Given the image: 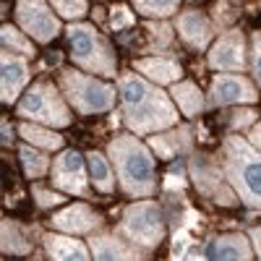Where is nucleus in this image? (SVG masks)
Masks as SVG:
<instances>
[{"mask_svg":"<svg viewBox=\"0 0 261 261\" xmlns=\"http://www.w3.org/2000/svg\"><path fill=\"white\" fill-rule=\"evenodd\" d=\"M251 241H253V246H256V253L261 256V227H253V230H251Z\"/></svg>","mask_w":261,"mask_h":261,"instance_id":"obj_35","label":"nucleus"},{"mask_svg":"<svg viewBox=\"0 0 261 261\" xmlns=\"http://www.w3.org/2000/svg\"><path fill=\"white\" fill-rule=\"evenodd\" d=\"M60 86L63 94L79 113H105L110 110L115 102V89L110 84H102L97 79H89L79 71H63L60 73Z\"/></svg>","mask_w":261,"mask_h":261,"instance_id":"obj_4","label":"nucleus"},{"mask_svg":"<svg viewBox=\"0 0 261 261\" xmlns=\"http://www.w3.org/2000/svg\"><path fill=\"white\" fill-rule=\"evenodd\" d=\"M209 258H251V243L246 241V235H222L212 243Z\"/></svg>","mask_w":261,"mask_h":261,"instance_id":"obj_20","label":"nucleus"},{"mask_svg":"<svg viewBox=\"0 0 261 261\" xmlns=\"http://www.w3.org/2000/svg\"><path fill=\"white\" fill-rule=\"evenodd\" d=\"M209 65L217 71H243L246 68V53H243V37L238 32H227L209 53Z\"/></svg>","mask_w":261,"mask_h":261,"instance_id":"obj_12","label":"nucleus"},{"mask_svg":"<svg viewBox=\"0 0 261 261\" xmlns=\"http://www.w3.org/2000/svg\"><path fill=\"white\" fill-rule=\"evenodd\" d=\"M241 102H256V89L241 76H217L209 89V105H241Z\"/></svg>","mask_w":261,"mask_h":261,"instance_id":"obj_11","label":"nucleus"},{"mask_svg":"<svg viewBox=\"0 0 261 261\" xmlns=\"http://www.w3.org/2000/svg\"><path fill=\"white\" fill-rule=\"evenodd\" d=\"M89 170H92V180H94L97 191H102V193H113L115 191L110 165H107V160L99 154V151H92L89 154Z\"/></svg>","mask_w":261,"mask_h":261,"instance_id":"obj_24","label":"nucleus"},{"mask_svg":"<svg viewBox=\"0 0 261 261\" xmlns=\"http://www.w3.org/2000/svg\"><path fill=\"white\" fill-rule=\"evenodd\" d=\"M149 29H151V34H154V45H157V47H167V45H170L172 32H170L167 24H151Z\"/></svg>","mask_w":261,"mask_h":261,"instance_id":"obj_31","label":"nucleus"},{"mask_svg":"<svg viewBox=\"0 0 261 261\" xmlns=\"http://www.w3.org/2000/svg\"><path fill=\"white\" fill-rule=\"evenodd\" d=\"M50 3L55 6L58 16L71 18V21L86 16V11H89V8H86V0H50Z\"/></svg>","mask_w":261,"mask_h":261,"instance_id":"obj_28","label":"nucleus"},{"mask_svg":"<svg viewBox=\"0 0 261 261\" xmlns=\"http://www.w3.org/2000/svg\"><path fill=\"white\" fill-rule=\"evenodd\" d=\"M0 34H3V47H6V50H11V53H18V55H34L32 42H29L24 34H21L16 27L6 24Z\"/></svg>","mask_w":261,"mask_h":261,"instance_id":"obj_27","label":"nucleus"},{"mask_svg":"<svg viewBox=\"0 0 261 261\" xmlns=\"http://www.w3.org/2000/svg\"><path fill=\"white\" fill-rule=\"evenodd\" d=\"M178 32L186 45H191L196 50H204L212 42V24L199 11H183L178 16Z\"/></svg>","mask_w":261,"mask_h":261,"instance_id":"obj_15","label":"nucleus"},{"mask_svg":"<svg viewBox=\"0 0 261 261\" xmlns=\"http://www.w3.org/2000/svg\"><path fill=\"white\" fill-rule=\"evenodd\" d=\"M68 39L73 47V60L81 68L102 73V76H115V58L110 45L97 34L94 27L89 24H73L68 29Z\"/></svg>","mask_w":261,"mask_h":261,"instance_id":"obj_5","label":"nucleus"},{"mask_svg":"<svg viewBox=\"0 0 261 261\" xmlns=\"http://www.w3.org/2000/svg\"><path fill=\"white\" fill-rule=\"evenodd\" d=\"M110 157L115 162V172L120 188L128 196H151L157 188V178H154V160H151L149 149L134 139V136H118L110 141Z\"/></svg>","mask_w":261,"mask_h":261,"instance_id":"obj_2","label":"nucleus"},{"mask_svg":"<svg viewBox=\"0 0 261 261\" xmlns=\"http://www.w3.org/2000/svg\"><path fill=\"white\" fill-rule=\"evenodd\" d=\"M120 99L125 123L136 134H157L178 123V110L172 107L170 97L136 73H123Z\"/></svg>","mask_w":261,"mask_h":261,"instance_id":"obj_1","label":"nucleus"},{"mask_svg":"<svg viewBox=\"0 0 261 261\" xmlns=\"http://www.w3.org/2000/svg\"><path fill=\"white\" fill-rule=\"evenodd\" d=\"M191 175H193V183L199 186V191L206 196V199H214L217 204H222V206H230L235 204V196L230 191V180L225 183V170L212 162L209 157H196L191 162Z\"/></svg>","mask_w":261,"mask_h":261,"instance_id":"obj_9","label":"nucleus"},{"mask_svg":"<svg viewBox=\"0 0 261 261\" xmlns=\"http://www.w3.org/2000/svg\"><path fill=\"white\" fill-rule=\"evenodd\" d=\"M0 243H3V253H8V256H13V253L24 256V253L32 251V246L24 238V232H21V227L11 220H3V238H0Z\"/></svg>","mask_w":261,"mask_h":261,"instance_id":"obj_23","label":"nucleus"},{"mask_svg":"<svg viewBox=\"0 0 261 261\" xmlns=\"http://www.w3.org/2000/svg\"><path fill=\"white\" fill-rule=\"evenodd\" d=\"M251 141H253V146H256V149H261V123L251 130Z\"/></svg>","mask_w":261,"mask_h":261,"instance_id":"obj_36","label":"nucleus"},{"mask_svg":"<svg viewBox=\"0 0 261 261\" xmlns=\"http://www.w3.org/2000/svg\"><path fill=\"white\" fill-rule=\"evenodd\" d=\"M225 172L238 199L261 209V154L241 136L225 139Z\"/></svg>","mask_w":261,"mask_h":261,"instance_id":"obj_3","label":"nucleus"},{"mask_svg":"<svg viewBox=\"0 0 261 261\" xmlns=\"http://www.w3.org/2000/svg\"><path fill=\"white\" fill-rule=\"evenodd\" d=\"M18 154H21V162H24V172H27L29 178H42V175L47 172L50 160L42 154V151H37V149H32V146H21Z\"/></svg>","mask_w":261,"mask_h":261,"instance_id":"obj_25","label":"nucleus"},{"mask_svg":"<svg viewBox=\"0 0 261 261\" xmlns=\"http://www.w3.org/2000/svg\"><path fill=\"white\" fill-rule=\"evenodd\" d=\"M120 232L128 238L130 243H136V246L157 248L162 243V238H165V222H162L160 204H154V201L130 204L123 212Z\"/></svg>","mask_w":261,"mask_h":261,"instance_id":"obj_7","label":"nucleus"},{"mask_svg":"<svg viewBox=\"0 0 261 261\" xmlns=\"http://www.w3.org/2000/svg\"><path fill=\"white\" fill-rule=\"evenodd\" d=\"M32 193H34V201H37L42 209L55 206V204H63V196H60V193H55V191H47L45 186H37V183H34Z\"/></svg>","mask_w":261,"mask_h":261,"instance_id":"obj_29","label":"nucleus"},{"mask_svg":"<svg viewBox=\"0 0 261 261\" xmlns=\"http://www.w3.org/2000/svg\"><path fill=\"white\" fill-rule=\"evenodd\" d=\"M253 73L261 84V32L253 34Z\"/></svg>","mask_w":261,"mask_h":261,"instance_id":"obj_32","label":"nucleus"},{"mask_svg":"<svg viewBox=\"0 0 261 261\" xmlns=\"http://www.w3.org/2000/svg\"><path fill=\"white\" fill-rule=\"evenodd\" d=\"M13 144V130H11V123L3 120V146H11Z\"/></svg>","mask_w":261,"mask_h":261,"instance_id":"obj_34","label":"nucleus"},{"mask_svg":"<svg viewBox=\"0 0 261 261\" xmlns=\"http://www.w3.org/2000/svg\"><path fill=\"white\" fill-rule=\"evenodd\" d=\"M45 248H47L50 258H58V261H86L92 256L89 248H86L81 241L68 238V235H47Z\"/></svg>","mask_w":261,"mask_h":261,"instance_id":"obj_18","label":"nucleus"},{"mask_svg":"<svg viewBox=\"0 0 261 261\" xmlns=\"http://www.w3.org/2000/svg\"><path fill=\"white\" fill-rule=\"evenodd\" d=\"M18 134L24 136V141H29L39 149H60L63 146V139L55 134V130H47V128L34 125V123H21Z\"/></svg>","mask_w":261,"mask_h":261,"instance_id":"obj_22","label":"nucleus"},{"mask_svg":"<svg viewBox=\"0 0 261 261\" xmlns=\"http://www.w3.org/2000/svg\"><path fill=\"white\" fill-rule=\"evenodd\" d=\"M172 99L178 102V107L183 110V115L193 118L204 110V94L199 92V86L191 84V81H183V84H175L172 86Z\"/></svg>","mask_w":261,"mask_h":261,"instance_id":"obj_21","label":"nucleus"},{"mask_svg":"<svg viewBox=\"0 0 261 261\" xmlns=\"http://www.w3.org/2000/svg\"><path fill=\"white\" fill-rule=\"evenodd\" d=\"M16 18L24 27V32L29 37H34L37 42H50L58 37L60 32V21L53 16V11L47 8L45 0H18L16 3Z\"/></svg>","mask_w":261,"mask_h":261,"instance_id":"obj_8","label":"nucleus"},{"mask_svg":"<svg viewBox=\"0 0 261 261\" xmlns=\"http://www.w3.org/2000/svg\"><path fill=\"white\" fill-rule=\"evenodd\" d=\"M53 225L58 230H63V232L84 235V232H92L94 227H99L102 217L89 204H73V206H65L63 212H58L53 217Z\"/></svg>","mask_w":261,"mask_h":261,"instance_id":"obj_13","label":"nucleus"},{"mask_svg":"<svg viewBox=\"0 0 261 261\" xmlns=\"http://www.w3.org/2000/svg\"><path fill=\"white\" fill-rule=\"evenodd\" d=\"M136 71L144 73L154 84H172L175 79L183 76L180 63L172 58H141V60H136Z\"/></svg>","mask_w":261,"mask_h":261,"instance_id":"obj_16","label":"nucleus"},{"mask_svg":"<svg viewBox=\"0 0 261 261\" xmlns=\"http://www.w3.org/2000/svg\"><path fill=\"white\" fill-rule=\"evenodd\" d=\"M92 256L102 258V261H118V258H141V251L128 246L125 241L115 235H97L92 238Z\"/></svg>","mask_w":261,"mask_h":261,"instance_id":"obj_17","label":"nucleus"},{"mask_svg":"<svg viewBox=\"0 0 261 261\" xmlns=\"http://www.w3.org/2000/svg\"><path fill=\"white\" fill-rule=\"evenodd\" d=\"M253 120H256V113H253V110H246V113H235L232 120H230V125H232V128H246V125H251Z\"/></svg>","mask_w":261,"mask_h":261,"instance_id":"obj_33","label":"nucleus"},{"mask_svg":"<svg viewBox=\"0 0 261 261\" xmlns=\"http://www.w3.org/2000/svg\"><path fill=\"white\" fill-rule=\"evenodd\" d=\"M53 183L65 191L86 196V172H84V160L79 151H63L53 165Z\"/></svg>","mask_w":261,"mask_h":261,"instance_id":"obj_10","label":"nucleus"},{"mask_svg":"<svg viewBox=\"0 0 261 261\" xmlns=\"http://www.w3.org/2000/svg\"><path fill=\"white\" fill-rule=\"evenodd\" d=\"M134 24V16H130V11L125 8V6H115L113 8V29H125V27H130Z\"/></svg>","mask_w":261,"mask_h":261,"instance_id":"obj_30","label":"nucleus"},{"mask_svg":"<svg viewBox=\"0 0 261 261\" xmlns=\"http://www.w3.org/2000/svg\"><path fill=\"white\" fill-rule=\"evenodd\" d=\"M0 68H3V102L13 105L29 81V65L24 58H18V53L6 50L3 60H0Z\"/></svg>","mask_w":261,"mask_h":261,"instance_id":"obj_14","label":"nucleus"},{"mask_svg":"<svg viewBox=\"0 0 261 261\" xmlns=\"http://www.w3.org/2000/svg\"><path fill=\"white\" fill-rule=\"evenodd\" d=\"M151 149L165 160H172V157L183 154V151L191 149V128H172L170 134L154 136L151 139Z\"/></svg>","mask_w":261,"mask_h":261,"instance_id":"obj_19","label":"nucleus"},{"mask_svg":"<svg viewBox=\"0 0 261 261\" xmlns=\"http://www.w3.org/2000/svg\"><path fill=\"white\" fill-rule=\"evenodd\" d=\"M134 6L141 16H154L165 18L178 11V0H134Z\"/></svg>","mask_w":261,"mask_h":261,"instance_id":"obj_26","label":"nucleus"},{"mask_svg":"<svg viewBox=\"0 0 261 261\" xmlns=\"http://www.w3.org/2000/svg\"><path fill=\"white\" fill-rule=\"evenodd\" d=\"M16 110H18L21 118H29V120L45 123V125H53V128L71 125L68 107H65V102L58 94V89L53 84H47V81L34 84L32 89L24 94V99L18 102Z\"/></svg>","mask_w":261,"mask_h":261,"instance_id":"obj_6","label":"nucleus"}]
</instances>
